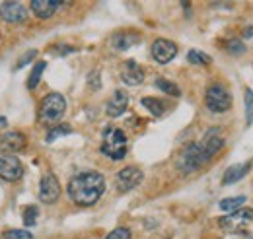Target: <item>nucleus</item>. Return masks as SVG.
Instances as JSON below:
<instances>
[{"mask_svg":"<svg viewBox=\"0 0 253 239\" xmlns=\"http://www.w3.org/2000/svg\"><path fill=\"white\" fill-rule=\"evenodd\" d=\"M142 105L154 115V117H162L166 113V103L158 99V97H144L142 99Z\"/></svg>","mask_w":253,"mask_h":239,"instance_id":"6ab92c4d","label":"nucleus"},{"mask_svg":"<svg viewBox=\"0 0 253 239\" xmlns=\"http://www.w3.org/2000/svg\"><path fill=\"white\" fill-rule=\"evenodd\" d=\"M47 68V62H37L35 66H33L32 74H30V80H28V90H35L37 86H39V82H41V76H43V70Z\"/></svg>","mask_w":253,"mask_h":239,"instance_id":"aec40b11","label":"nucleus"},{"mask_svg":"<svg viewBox=\"0 0 253 239\" xmlns=\"http://www.w3.org/2000/svg\"><path fill=\"white\" fill-rule=\"evenodd\" d=\"M0 177L4 181H20L24 177L22 161L12 154H2L0 156Z\"/></svg>","mask_w":253,"mask_h":239,"instance_id":"423d86ee","label":"nucleus"},{"mask_svg":"<svg viewBox=\"0 0 253 239\" xmlns=\"http://www.w3.org/2000/svg\"><path fill=\"white\" fill-rule=\"evenodd\" d=\"M105 239H130V232L126 228H117V230H113Z\"/></svg>","mask_w":253,"mask_h":239,"instance_id":"cd10ccee","label":"nucleus"},{"mask_svg":"<svg viewBox=\"0 0 253 239\" xmlns=\"http://www.w3.org/2000/svg\"><path fill=\"white\" fill-rule=\"evenodd\" d=\"M248 222H253V208H238L230 212L228 216L220 218V228L228 232H238Z\"/></svg>","mask_w":253,"mask_h":239,"instance_id":"6e6552de","label":"nucleus"},{"mask_svg":"<svg viewBox=\"0 0 253 239\" xmlns=\"http://www.w3.org/2000/svg\"><path fill=\"white\" fill-rule=\"evenodd\" d=\"M252 35H253V30H252V28H250V30L244 31V37H252Z\"/></svg>","mask_w":253,"mask_h":239,"instance_id":"2f4dec72","label":"nucleus"},{"mask_svg":"<svg viewBox=\"0 0 253 239\" xmlns=\"http://www.w3.org/2000/svg\"><path fill=\"white\" fill-rule=\"evenodd\" d=\"M209 161H211V158H209V154L203 150L201 142H191V144H187V146L183 148L179 159H177V169H179L181 173H193V171L201 169V167H203L205 163H209Z\"/></svg>","mask_w":253,"mask_h":239,"instance_id":"f03ea898","label":"nucleus"},{"mask_svg":"<svg viewBox=\"0 0 253 239\" xmlns=\"http://www.w3.org/2000/svg\"><path fill=\"white\" fill-rule=\"evenodd\" d=\"M205 101H207V107L212 113H224V111H228L232 107V95L220 84H214V86H211L207 90Z\"/></svg>","mask_w":253,"mask_h":239,"instance_id":"39448f33","label":"nucleus"},{"mask_svg":"<svg viewBox=\"0 0 253 239\" xmlns=\"http://www.w3.org/2000/svg\"><path fill=\"white\" fill-rule=\"evenodd\" d=\"M26 148V136L22 132H6L2 138H0V150L2 152H20V150Z\"/></svg>","mask_w":253,"mask_h":239,"instance_id":"dca6fc26","label":"nucleus"},{"mask_svg":"<svg viewBox=\"0 0 253 239\" xmlns=\"http://www.w3.org/2000/svg\"><path fill=\"white\" fill-rule=\"evenodd\" d=\"M66 111V99L61 93H49L41 99L39 105V120L43 124H55L63 119Z\"/></svg>","mask_w":253,"mask_h":239,"instance_id":"7ed1b4c3","label":"nucleus"},{"mask_svg":"<svg viewBox=\"0 0 253 239\" xmlns=\"http://www.w3.org/2000/svg\"><path fill=\"white\" fill-rule=\"evenodd\" d=\"M126 105H128V95H126V91L117 90L111 95V99L107 101L105 111H107L109 117H119V115H123L126 111Z\"/></svg>","mask_w":253,"mask_h":239,"instance_id":"4468645a","label":"nucleus"},{"mask_svg":"<svg viewBox=\"0 0 253 239\" xmlns=\"http://www.w3.org/2000/svg\"><path fill=\"white\" fill-rule=\"evenodd\" d=\"M246 202V197H234V199H224L220 200V210L224 212H234V210H238L242 204Z\"/></svg>","mask_w":253,"mask_h":239,"instance_id":"4be33fe9","label":"nucleus"},{"mask_svg":"<svg viewBox=\"0 0 253 239\" xmlns=\"http://www.w3.org/2000/svg\"><path fill=\"white\" fill-rule=\"evenodd\" d=\"M61 197V185H59V179L55 175H45L41 179V185H39V199L41 202L45 204H53L57 202V199Z\"/></svg>","mask_w":253,"mask_h":239,"instance_id":"9d476101","label":"nucleus"},{"mask_svg":"<svg viewBox=\"0 0 253 239\" xmlns=\"http://www.w3.org/2000/svg\"><path fill=\"white\" fill-rule=\"evenodd\" d=\"M121 78H123V82L128 84V86H138L144 80V72L138 66V62L126 60L125 64H123V70H121Z\"/></svg>","mask_w":253,"mask_h":239,"instance_id":"2eb2a0df","label":"nucleus"},{"mask_svg":"<svg viewBox=\"0 0 253 239\" xmlns=\"http://www.w3.org/2000/svg\"><path fill=\"white\" fill-rule=\"evenodd\" d=\"M136 41H138V35H136V33H117V35H113V39H111V43H113V47H115L117 51H126V49L132 47Z\"/></svg>","mask_w":253,"mask_h":239,"instance_id":"a211bd4d","label":"nucleus"},{"mask_svg":"<svg viewBox=\"0 0 253 239\" xmlns=\"http://www.w3.org/2000/svg\"><path fill=\"white\" fill-rule=\"evenodd\" d=\"M101 152L111 159H123L126 156V136L121 128H107L103 134Z\"/></svg>","mask_w":253,"mask_h":239,"instance_id":"20e7f679","label":"nucleus"},{"mask_svg":"<svg viewBox=\"0 0 253 239\" xmlns=\"http://www.w3.org/2000/svg\"><path fill=\"white\" fill-rule=\"evenodd\" d=\"M177 55V45L173 41H168V39H156L154 45H152V57L160 64H168L175 59Z\"/></svg>","mask_w":253,"mask_h":239,"instance_id":"9b49d317","label":"nucleus"},{"mask_svg":"<svg viewBox=\"0 0 253 239\" xmlns=\"http://www.w3.org/2000/svg\"><path fill=\"white\" fill-rule=\"evenodd\" d=\"M142 177L144 175L138 167H134V165L123 167L115 177V187H117L119 193H128V191H132L134 187H138L142 183Z\"/></svg>","mask_w":253,"mask_h":239,"instance_id":"0eeeda50","label":"nucleus"},{"mask_svg":"<svg viewBox=\"0 0 253 239\" xmlns=\"http://www.w3.org/2000/svg\"><path fill=\"white\" fill-rule=\"evenodd\" d=\"M72 132V128L68 126V124H59V126H55L53 130H49V136H47V142H53V140H57V138H61L64 134H70Z\"/></svg>","mask_w":253,"mask_h":239,"instance_id":"b1692460","label":"nucleus"},{"mask_svg":"<svg viewBox=\"0 0 253 239\" xmlns=\"http://www.w3.org/2000/svg\"><path fill=\"white\" fill-rule=\"evenodd\" d=\"M201 146L209 154V158L212 159V158L222 150V146H224V138H222L220 128H211V130H207V134H205Z\"/></svg>","mask_w":253,"mask_h":239,"instance_id":"f8f14e48","label":"nucleus"},{"mask_svg":"<svg viewBox=\"0 0 253 239\" xmlns=\"http://www.w3.org/2000/svg\"><path fill=\"white\" fill-rule=\"evenodd\" d=\"M105 193V177L97 171H84L68 183V197L80 206H92Z\"/></svg>","mask_w":253,"mask_h":239,"instance_id":"f257e3e1","label":"nucleus"},{"mask_svg":"<svg viewBox=\"0 0 253 239\" xmlns=\"http://www.w3.org/2000/svg\"><path fill=\"white\" fill-rule=\"evenodd\" d=\"M250 167H252V161H248V163H238V165L228 167L226 173H224V177H222V183H224V185H232V183H236V181L244 179V177L248 175Z\"/></svg>","mask_w":253,"mask_h":239,"instance_id":"f3484780","label":"nucleus"},{"mask_svg":"<svg viewBox=\"0 0 253 239\" xmlns=\"http://www.w3.org/2000/svg\"><path fill=\"white\" fill-rule=\"evenodd\" d=\"M187 60L191 64H211V57L207 53H201V51H189Z\"/></svg>","mask_w":253,"mask_h":239,"instance_id":"5701e85b","label":"nucleus"},{"mask_svg":"<svg viewBox=\"0 0 253 239\" xmlns=\"http://www.w3.org/2000/svg\"><path fill=\"white\" fill-rule=\"evenodd\" d=\"M37 216H39V208H37V206H28V208H24V224H26L28 228L35 226Z\"/></svg>","mask_w":253,"mask_h":239,"instance_id":"393cba45","label":"nucleus"},{"mask_svg":"<svg viewBox=\"0 0 253 239\" xmlns=\"http://www.w3.org/2000/svg\"><path fill=\"white\" fill-rule=\"evenodd\" d=\"M30 6H32L33 14H35L37 18L47 20V18H51V16L63 6V2H59V0H32Z\"/></svg>","mask_w":253,"mask_h":239,"instance_id":"ddd939ff","label":"nucleus"},{"mask_svg":"<svg viewBox=\"0 0 253 239\" xmlns=\"http://www.w3.org/2000/svg\"><path fill=\"white\" fill-rule=\"evenodd\" d=\"M0 18L6 24H22L28 20V10L22 2H2L0 4Z\"/></svg>","mask_w":253,"mask_h":239,"instance_id":"1a4fd4ad","label":"nucleus"},{"mask_svg":"<svg viewBox=\"0 0 253 239\" xmlns=\"http://www.w3.org/2000/svg\"><path fill=\"white\" fill-rule=\"evenodd\" d=\"M4 239H33L28 230H10L4 234Z\"/></svg>","mask_w":253,"mask_h":239,"instance_id":"bb28decb","label":"nucleus"},{"mask_svg":"<svg viewBox=\"0 0 253 239\" xmlns=\"http://www.w3.org/2000/svg\"><path fill=\"white\" fill-rule=\"evenodd\" d=\"M228 51H230V53H234V55H242V53L246 51V45H244L242 41L234 39V41H230V43H228Z\"/></svg>","mask_w":253,"mask_h":239,"instance_id":"c85d7f7f","label":"nucleus"},{"mask_svg":"<svg viewBox=\"0 0 253 239\" xmlns=\"http://www.w3.org/2000/svg\"><path fill=\"white\" fill-rule=\"evenodd\" d=\"M246 122L252 124L253 122V90H246Z\"/></svg>","mask_w":253,"mask_h":239,"instance_id":"a878e982","label":"nucleus"},{"mask_svg":"<svg viewBox=\"0 0 253 239\" xmlns=\"http://www.w3.org/2000/svg\"><path fill=\"white\" fill-rule=\"evenodd\" d=\"M97 76H99L97 72H92V74H90V86H92L94 90L99 88V80H97Z\"/></svg>","mask_w":253,"mask_h":239,"instance_id":"7c9ffc66","label":"nucleus"},{"mask_svg":"<svg viewBox=\"0 0 253 239\" xmlns=\"http://www.w3.org/2000/svg\"><path fill=\"white\" fill-rule=\"evenodd\" d=\"M156 88L162 90L164 93L173 95V97L181 95V90L177 88V84H173V82H169V80H166V78H158V80H156Z\"/></svg>","mask_w":253,"mask_h":239,"instance_id":"412c9836","label":"nucleus"},{"mask_svg":"<svg viewBox=\"0 0 253 239\" xmlns=\"http://www.w3.org/2000/svg\"><path fill=\"white\" fill-rule=\"evenodd\" d=\"M35 55H37V51H30V53H26V55L20 59V62L16 64V68H22V66H26V64H28V62H30V60H32Z\"/></svg>","mask_w":253,"mask_h":239,"instance_id":"c756f323","label":"nucleus"},{"mask_svg":"<svg viewBox=\"0 0 253 239\" xmlns=\"http://www.w3.org/2000/svg\"><path fill=\"white\" fill-rule=\"evenodd\" d=\"M4 124H6V119H4V117H0V126H4Z\"/></svg>","mask_w":253,"mask_h":239,"instance_id":"473e14b6","label":"nucleus"}]
</instances>
